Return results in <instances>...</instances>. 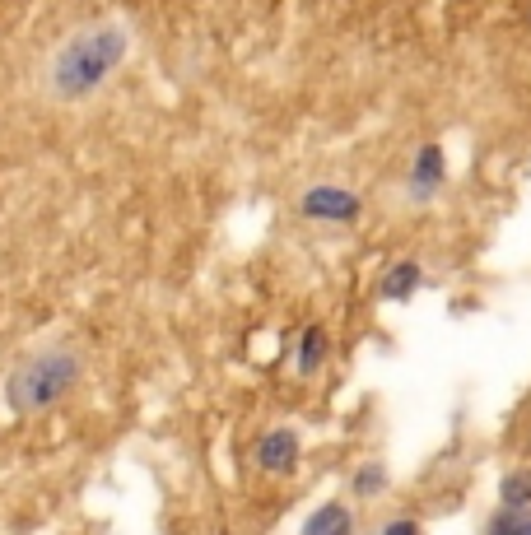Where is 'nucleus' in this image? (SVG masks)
<instances>
[{
  "label": "nucleus",
  "instance_id": "nucleus-1",
  "mask_svg": "<svg viewBox=\"0 0 531 535\" xmlns=\"http://www.w3.org/2000/svg\"><path fill=\"white\" fill-rule=\"evenodd\" d=\"M131 61V24L117 14L84 19L47 47L38 66V94L56 107L94 103Z\"/></svg>",
  "mask_w": 531,
  "mask_h": 535
},
{
  "label": "nucleus",
  "instance_id": "nucleus-2",
  "mask_svg": "<svg viewBox=\"0 0 531 535\" xmlns=\"http://www.w3.org/2000/svg\"><path fill=\"white\" fill-rule=\"evenodd\" d=\"M80 373H84L80 349L42 345L10 363V373L0 382V396H5V405L14 415H42V410L61 405L70 391L80 387Z\"/></svg>",
  "mask_w": 531,
  "mask_h": 535
},
{
  "label": "nucleus",
  "instance_id": "nucleus-3",
  "mask_svg": "<svg viewBox=\"0 0 531 535\" xmlns=\"http://www.w3.org/2000/svg\"><path fill=\"white\" fill-rule=\"evenodd\" d=\"M299 210L308 214V219H336V224H345V219L359 214V196H350V191H341V187H313V191H303Z\"/></svg>",
  "mask_w": 531,
  "mask_h": 535
},
{
  "label": "nucleus",
  "instance_id": "nucleus-4",
  "mask_svg": "<svg viewBox=\"0 0 531 535\" xmlns=\"http://www.w3.org/2000/svg\"><path fill=\"white\" fill-rule=\"evenodd\" d=\"M294 461H299V438H294L289 428H275V433H266V438L257 442V466L261 470H271V475H289Z\"/></svg>",
  "mask_w": 531,
  "mask_h": 535
},
{
  "label": "nucleus",
  "instance_id": "nucleus-5",
  "mask_svg": "<svg viewBox=\"0 0 531 535\" xmlns=\"http://www.w3.org/2000/svg\"><path fill=\"white\" fill-rule=\"evenodd\" d=\"M438 177H443V154H438V145L420 149V159H415V177H410V191H415V196H429V191L438 187Z\"/></svg>",
  "mask_w": 531,
  "mask_h": 535
},
{
  "label": "nucleus",
  "instance_id": "nucleus-6",
  "mask_svg": "<svg viewBox=\"0 0 531 535\" xmlns=\"http://www.w3.org/2000/svg\"><path fill=\"white\" fill-rule=\"evenodd\" d=\"M303 535H350V512L336 508V503H327V508H317L313 517H308Z\"/></svg>",
  "mask_w": 531,
  "mask_h": 535
},
{
  "label": "nucleus",
  "instance_id": "nucleus-7",
  "mask_svg": "<svg viewBox=\"0 0 531 535\" xmlns=\"http://www.w3.org/2000/svg\"><path fill=\"white\" fill-rule=\"evenodd\" d=\"M415 284H420V266H415V261H401V266L382 280V294H387V298H410V289H415Z\"/></svg>",
  "mask_w": 531,
  "mask_h": 535
},
{
  "label": "nucleus",
  "instance_id": "nucleus-8",
  "mask_svg": "<svg viewBox=\"0 0 531 535\" xmlns=\"http://www.w3.org/2000/svg\"><path fill=\"white\" fill-rule=\"evenodd\" d=\"M499 494H504V503H508L513 512H522V508L531 503V475H508Z\"/></svg>",
  "mask_w": 531,
  "mask_h": 535
},
{
  "label": "nucleus",
  "instance_id": "nucleus-9",
  "mask_svg": "<svg viewBox=\"0 0 531 535\" xmlns=\"http://www.w3.org/2000/svg\"><path fill=\"white\" fill-rule=\"evenodd\" d=\"M322 354H327V335H322V331H308V335H303V373H313V368H317V363H322Z\"/></svg>",
  "mask_w": 531,
  "mask_h": 535
},
{
  "label": "nucleus",
  "instance_id": "nucleus-10",
  "mask_svg": "<svg viewBox=\"0 0 531 535\" xmlns=\"http://www.w3.org/2000/svg\"><path fill=\"white\" fill-rule=\"evenodd\" d=\"M378 489H382V470L364 466V475H359V494H378Z\"/></svg>",
  "mask_w": 531,
  "mask_h": 535
},
{
  "label": "nucleus",
  "instance_id": "nucleus-11",
  "mask_svg": "<svg viewBox=\"0 0 531 535\" xmlns=\"http://www.w3.org/2000/svg\"><path fill=\"white\" fill-rule=\"evenodd\" d=\"M382 535H415V522H392Z\"/></svg>",
  "mask_w": 531,
  "mask_h": 535
},
{
  "label": "nucleus",
  "instance_id": "nucleus-12",
  "mask_svg": "<svg viewBox=\"0 0 531 535\" xmlns=\"http://www.w3.org/2000/svg\"><path fill=\"white\" fill-rule=\"evenodd\" d=\"M508 535H531V517H522V512H518V522H513V531H508Z\"/></svg>",
  "mask_w": 531,
  "mask_h": 535
}]
</instances>
